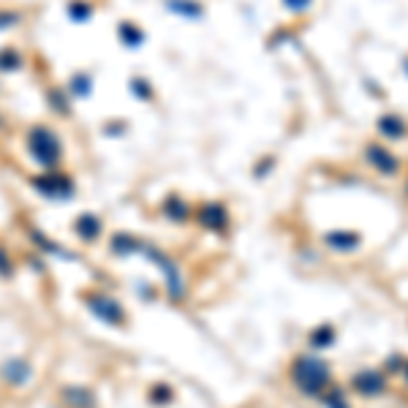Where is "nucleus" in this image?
Segmentation results:
<instances>
[{"label":"nucleus","mask_w":408,"mask_h":408,"mask_svg":"<svg viewBox=\"0 0 408 408\" xmlns=\"http://www.w3.org/2000/svg\"><path fill=\"white\" fill-rule=\"evenodd\" d=\"M60 400L68 408H95V395H93L88 387H79V384H71V387H63L60 389Z\"/></svg>","instance_id":"obj_11"},{"label":"nucleus","mask_w":408,"mask_h":408,"mask_svg":"<svg viewBox=\"0 0 408 408\" xmlns=\"http://www.w3.org/2000/svg\"><path fill=\"white\" fill-rule=\"evenodd\" d=\"M28 150L36 158V164H41L46 172L57 169L60 158H63V144L57 134L49 126H33L28 134Z\"/></svg>","instance_id":"obj_2"},{"label":"nucleus","mask_w":408,"mask_h":408,"mask_svg":"<svg viewBox=\"0 0 408 408\" xmlns=\"http://www.w3.org/2000/svg\"><path fill=\"white\" fill-rule=\"evenodd\" d=\"M85 305L90 308L93 316L101 318L104 324H112V327H123V324H126V311H123V305H120L115 297L104 294V291L85 294Z\"/></svg>","instance_id":"obj_4"},{"label":"nucleus","mask_w":408,"mask_h":408,"mask_svg":"<svg viewBox=\"0 0 408 408\" xmlns=\"http://www.w3.org/2000/svg\"><path fill=\"white\" fill-rule=\"evenodd\" d=\"M164 6H166V11L185 17V19H199L204 14V6L199 0H164Z\"/></svg>","instance_id":"obj_16"},{"label":"nucleus","mask_w":408,"mask_h":408,"mask_svg":"<svg viewBox=\"0 0 408 408\" xmlns=\"http://www.w3.org/2000/svg\"><path fill=\"white\" fill-rule=\"evenodd\" d=\"M150 400L155 403V406H166V403H172V398H175V392H172V387L169 384H155V387H150Z\"/></svg>","instance_id":"obj_23"},{"label":"nucleus","mask_w":408,"mask_h":408,"mask_svg":"<svg viewBox=\"0 0 408 408\" xmlns=\"http://www.w3.org/2000/svg\"><path fill=\"white\" fill-rule=\"evenodd\" d=\"M142 253L150 259V262H155L161 272H164V278H166V294L175 300V302H180L182 297H185V280H182V272L180 267L166 256V253H161V251H155L153 245H142Z\"/></svg>","instance_id":"obj_3"},{"label":"nucleus","mask_w":408,"mask_h":408,"mask_svg":"<svg viewBox=\"0 0 408 408\" xmlns=\"http://www.w3.org/2000/svg\"><path fill=\"white\" fill-rule=\"evenodd\" d=\"M376 128H378V134L384 139H389V142H400L408 134V123L400 115H381Z\"/></svg>","instance_id":"obj_12"},{"label":"nucleus","mask_w":408,"mask_h":408,"mask_svg":"<svg viewBox=\"0 0 408 408\" xmlns=\"http://www.w3.org/2000/svg\"><path fill=\"white\" fill-rule=\"evenodd\" d=\"M93 14L90 3H85V0H74L71 6H68V17L74 19V22H88Z\"/></svg>","instance_id":"obj_24"},{"label":"nucleus","mask_w":408,"mask_h":408,"mask_svg":"<svg viewBox=\"0 0 408 408\" xmlns=\"http://www.w3.org/2000/svg\"><path fill=\"white\" fill-rule=\"evenodd\" d=\"M403 71H406V77H408V57H403Z\"/></svg>","instance_id":"obj_31"},{"label":"nucleus","mask_w":408,"mask_h":408,"mask_svg":"<svg viewBox=\"0 0 408 408\" xmlns=\"http://www.w3.org/2000/svg\"><path fill=\"white\" fill-rule=\"evenodd\" d=\"M142 245L144 242H139L134 234H126V231H117L112 240H109V248H112V253L115 256H131V253H142Z\"/></svg>","instance_id":"obj_15"},{"label":"nucleus","mask_w":408,"mask_h":408,"mask_svg":"<svg viewBox=\"0 0 408 408\" xmlns=\"http://www.w3.org/2000/svg\"><path fill=\"white\" fill-rule=\"evenodd\" d=\"M289 376H291V384L305 398H316V400L335 384L329 365L318 354H300L289 367Z\"/></svg>","instance_id":"obj_1"},{"label":"nucleus","mask_w":408,"mask_h":408,"mask_svg":"<svg viewBox=\"0 0 408 408\" xmlns=\"http://www.w3.org/2000/svg\"><path fill=\"white\" fill-rule=\"evenodd\" d=\"M196 224L204 229V231H218V234H226L231 226V215H229L226 204L224 202H202L193 213Z\"/></svg>","instance_id":"obj_6"},{"label":"nucleus","mask_w":408,"mask_h":408,"mask_svg":"<svg viewBox=\"0 0 408 408\" xmlns=\"http://www.w3.org/2000/svg\"><path fill=\"white\" fill-rule=\"evenodd\" d=\"M74 231H77V237H79L82 242H95V240L101 237V231H104V224H101L98 215L82 213V215L77 218V224H74Z\"/></svg>","instance_id":"obj_13"},{"label":"nucleus","mask_w":408,"mask_h":408,"mask_svg":"<svg viewBox=\"0 0 408 408\" xmlns=\"http://www.w3.org/2000/svg\"><path fill=\"white\" fill-rule=\"evenodd\" d=\"M14 275V262L8 256V251L0 245V278H11Z\"/></svg>","instance_id":"obj_26"},{"label":"nucleus","mask_w":408,"mask_h":408,"mask_svg":"<svg viewBox=\"0 0 408 408\" xmlns=\"http://www.w3.org/2000/svg\"><path fill=\"white\" fill-rule=\"evenodd\" d=\"M131 90L139 101H153V88H150V82L147 79H142V77H134L131 79Z\"/></svg>","instance_id":"obj_25"},{"label":"nucleus","mask_w":408,"mask_h":408,"mask_svg":"<svg viewBox=\"0 0 408 408\" xmlns=\"http://www.w3.org/2000/svg\"><path fill=\"white\" fill-rule=\"evenodd\" d=\"M283 6H286L291 14H305V11L313 6V0H283Z\"/></svg>","instance_id":"obj_27"},{"label":"nucleus","mask_w":408,"mask_h":408,"mask_svg":"<svg viewBox=\"0 0 408 408\" xmlns=\"http://www.w3.org/2000/svg\"><path fill=\"white\" fill-rule=\"evenodd\" d=\"M117 36H120V41L128 46V49H139V46L144 44V30L136 25V22H120L117 25Z\"/></svg>","instance_id":"obj_17"},{"label":"nucleus","mask_w":408,"mask_h":408,"mask_svg":"<svg viewBox=\"0 0 408 408\" xmlns=\"http://www.w3.org/2000/svg\"><path fill=\"white\" fill-rule=\"evenodd\" d=\"M0 378L11 387H25L33 378V365L28 362L25 357H8L6 362L0 365Z\"/></svg>","instance_id":"obj_9"},{"label":"nucleus","mask_w":408,"mask_h":408,"mask_svg":"<svg viewBox=\"0 0 408 408\" xmlns=\"http://www.w3.org/2000/svg\"><path fill=\"white\" fill-rule=\"evenodd\" d=\"M22 66V55L17 49H0V71L8 74V71H17Z\"/></svg>","instance_id":"obj_22"},{"label":"nucleus","mask_w":408,"mask_h":408,"mask_svg":"<svg viewBox=\"0 0 408 408\" xmlns=\"http://www.w3.org/2000/svg\"><path fill=\"white\" fill-rule=\"evenodd\" d=\"M400 373H403V378H406V384H408V360H406V365H403V370H400Z\"/></svg>","instance_id":"obj_30"},{"label":"nucleus","mask_w":408,"mask_h":408,"mask_svg":"<svg viewBox=\"0 0 408 408\" xmlns=\"http://www.w3.org/2000/svg\"><path fill=\"white\" fill-rule=\"evenodd\" d=\"M324 245L329 251H338V253H351L362 245V237L357 231H343V229H335V231H327L324 234Z\"/></svg>","instance_id":"obj_10"},{"label":"nucleus","mask_w":408,"mask_h":408,"mask_svg":"<svg viewBox=\"0 0 408 408\" xmlns=\"http://www.w3.org/2000/svg\"><path fill=\"white\" fill-rule=\"evenodd\" d=\"M318 403H321L324 408H351L349 395H346L343 387H338V384H332V387L318 398Z\"/></svg>","instance_id":"obj_19"},{"label":"nucleus","mask_w":408,"mask_h":408,"mask_svg":"<svg viewBox=\"0 0 408 408\" xmlns=\"http://www.w3.org/2000/svg\"><path fill=\"white\" fill-rule=\"evenodd\" d=\"M11 25H19V14H14V11H0V30H8Z\"/></svg>","instance_id":"obj_29"},{"label":"nucleus","mask_w":408,"mask_h":408,"mask_svg":"<svg viewBox=\"0 0 408 408\" xmlns=\"http://www.w3.org/2000/svg\"><path fill=\"white\" fill-rule=\"evenodd\" d=\"M30 237H33V242H36V245H44V251H49V253H63L55 242H49V240H46L41 231H30Z\"/></svg>","instance_id":"obj_28"},{"label":"nucleus","mask_w":408,"mask_h":408,"mask_svg":"<svg viewBox=\"0 0 408 408\" xmlns=\"http://www.w3.org/2000/svg\"><path fill=\"white\" fill-rule=\"evenodd\" d=\"M351 389L360 395V398H381L387 389H389V376L384 370H357L351 376Z\"/></svg>","instance_id":"obj_7"},{"label":"nucleus","mask_w":408,"mask_h":408,"mask_svg":"<svg viewBox=\"0 0 408 408\" xmlns=\"http://www.w3.org/2000/svg\"><path fill=\"white\" fill-rule=\"evenodd\" d=\"M46 101H49V106H52L57 115H68V112H71L68 93L60 90V88H49V93H46Z\"/></svg>","instance_id":"obj_21"},{"label":"nucleus","mask_w":408,"mask_h":408,"mask_svg":"<svg viewBox=\"0 0 408 408\" xmlns=\"http://www.w3.org/2000/svg\"><path fill=\"white\" fill-rule=\"evenodd\" d=\"M164 215L169 218V221H175V224H185L191 215H193V207H191V202H185L180 196H169V199H164Z\"/></svg>","instance_id":"obj_14"},{"label":"nucleus","mask_w":408,"mask_h":408,"mask_svg":"<svg viewBox=\"0 0 408 408\" xmlns=\"http://www.w3.org/2000/svg\"><path fill=\"white\" fill-rule=\"evenodd\" d=\"M362 155H365V161H367V166L376 169V172L384 175V177H395V175L400 172V158H398L387 144H381V142H367Z\"/></svg>","instance_id":"obj_5"},{"label":"nucleus","mask_w":408,"mask_h":408,"mask_svg":"<svg viewBox=\"0 0 408 408\" xmlns=\"http://www.w3.org/2000/svg\"><path fill=\"white\" fill-rule=\"evenodd\" d=\"M33 188L46 196V199H71L74 196V180L68 175H60V172H46L33 177Z\"/></svg>","instance_id":"obj_8"},{"label":"nucleus","mask_w":408,"mask_h":408,"mask_svg":"<svg viewBox=\"0 0 408 408\" xmlns=\"http://www.w3.org/2000/svg\"><path fill=\"white\" fill-rule=\"evenodd\" d=\"M68 93H71V98H90L93 93V77L90 74H74L71 77V82H68Z\"/></svg>","instance_id":"obj_20"},{"label":"nucleus","mask_w":408,"mask_h":408,"mask_svg":"<svg viewBox=\"0 0 408 408\" xmlns=\"http://www.w3.org/2000/svg\"><path fill=\"white\" fill-rule=\"evenodd\" d=\"M335 340H338V335H335V327H332V324H321V327H316V329L308 335V343H311L316 351L329 349Z\"/></svg>","instance_id":"obj_18"}]
</instances>
